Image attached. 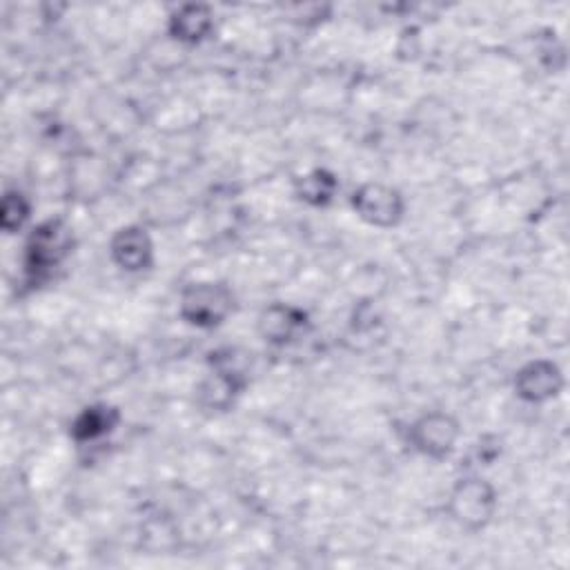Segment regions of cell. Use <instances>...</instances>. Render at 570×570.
Segmentation results:
<instances>
[{"mask_svg":"<svg viewBox=\"0 0 570 570\" xmlns=\"http://www.w3.org/2000/svg\"><path fill=\"white\" fill-rule=\"evenodd\" d=\"M249 352L240 347H218L212 350L207 356L209 372L225 379L229 385H234L238 392L245 390L249 383Z\"/></svg>","mask_w":570,"mask_h":570,"instance_id":"cell-12","label":"cell"},{"mask_svg":"<svg viewBox=\"0 0 570 570\" xmlns=\"http://www.w3.org/2000/svg\"><path fill=\"white\" fill-rule=\"evenodd\" d=\"M234 292L218 281H196L183 287L178 298V316L198 330H214L234 312Z\"/></svg>","mask_w":570,"mask_h":570,"instance_id":"cell-1","label":"cell"},{"mask_svg":"<svg viewBox=\"0 0 570 570\" xmlns=\"http://www.w3.org/2000/svg\"><path fill=\"white\" fill-rule=\"evenodd\" d=\"M338 189V178L323 167H314L294 178V194L301 203L309 207H325L334 200Z\"/></svg>","mask_w":570,"mask_h":570,"instance_id":"cell-11","label":"cell"},{"mask_svg":"<svg viewBox=\"0 0 570 570\" xmlns=\"http://www.w3.org/2000/svg\"><path fill=\"white\" fill-rule=\"evenodd\" d=\"M109 256L122 272H145L154 265V240L142 225H125L111 234Z\"/></svg>","mask_w":570,"mask_h":570,"instance_id":"cell-7","label":"cell"},{"mask_svg":"<svg viewBox=\"0 0 570 570\" xmlns=\"http://www.w3.org/2000/svg\"><path fill=\"white\" fill-rule=\"evenodd\" d=\"M31 216V203L27 200V196L18 189H9L2 196L0 203V225L7 234H16L24 227V223Z\"/></svg>","mask_w":570,"mask_h":570,"instance_id":"cell-13","label":"cell"},{"mask_svg":"<svg viewBox=\"0 0 570 570\" xmlns=\"http://www.w3.org/2000/svg\"><path fill=\"white\" fill-rule=\"evenodd\" d=\"M118 421H120V412L114 405H107V403L87 405L71 421L69 434L76 443H91L114 432Z\"/></svg>","mask_w":570,"mask_h":570,"instance_id":"cell-10","label":"cell"},{"mask_svg":"<svg viewBox=\"0 0 570 570\" xmlns=\"http://www.w3.org/2000/svg\"><path fill=\"white\" fill-rule=\"evenodd\" d=\"M350 205L363 223L379 229L396 227L405 214V200L401 191L383 183L358 185L350 196Z\"/></svg>","mask_w":570,"mask_h":570,"instance_id":"cell-5","label":"cell"},{"mask_svg":"<svg viewBox=\"0 0 570 570\" xmlns=\"http://www.w3.org/2000/svg\"><path fill=\"white\" fill-rule=\"evenodd\" d=\"M461 439L459 421L448 412H425L407 425V443L423 456L443 461L448 459Z\"/></svg>","mask_w":570,"mask_h":570,"instance_id":"cell-4","label":"cell"},{"mask_svg":"<svg viewBox=\"0 0 570 570\" xmlns=\"http://www.w3.org/2000/svg\"><path fill=\"white\" fill-rule=\"evenodd\" d=\"M497 505H499V497L494 485L483 476L470 474V476H461L452 485L445 510L461 530L479 532L492 521Z\"/></svg>","mask_w":570,"mask_h":570,"instance_id":"cell-2","label":"cell"},{"mask_svg":"<svg viewBox=\"0 0 570 570\" xmlns=\"http://www.w3.org/2000/svg\"><path fill=\"white\" fill-rule=\"evenodd\" d=\"M258 334L269 345H287L307 327V314L289 303H272L258 314Z\"/></svg>","mask_w":570,"mask_h":570,"instance_id":"cell-8","label":"cell"},{"mask_svg":"<svg viewBox=\"0 0 570 570\" xmlns=\"http://www.w3.org/2000/svg\"><path fill=\"white\" fill-rule=\"evenodd\" d=\"M167 31L180 45H200L214 31V11L207 4H180L169 13Z\"/></svg>","mask_w":570,"mask_h":570,"instance_id":"cell-9","label":"cell"},{"mask_svg":"<svg viewBox=\"0 0 570 570\" xmlns=\"http://www.w3.org/2000/svg\"><path fill=\"white\" fill-rule=\"evenodd\" d=\"M566 385L561 367L550 358H534L521 365L514 374V394L525 403H546L561 394Z\"/></svg>","mask_w":570,"mask_h":570,"instance_id":"cell-6","label":"cell"},{"mask_svg":"<svg viewBox=\"0 0 570 570\" xmlns=\"http://www.w3.org/2000/svg\"><path fill=\"white\" fill-rule=\"evenodd\" d=\"M73 252V232L62 218H47L24 243V274L36 283Z\"/></svg>","mask_w":570,"mask_h":570,"instance_id":"cell-3","label":"cell"}]
</instances>
